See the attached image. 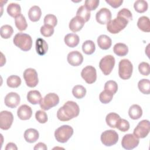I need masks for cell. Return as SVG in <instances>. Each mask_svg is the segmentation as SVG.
<instances>
[{
  "label": "cell",
  "instance_id": "3957f363",
  "mask_svg": "<svg viewBox=\"0 0 150 150\" xmlns=\"http://www.w3.org/2000/svg\"><path fill=\"white\" fill-rule=\"evenodd\" d=\"M128 22L125 18L117 16V18L110 21L107 23V29L111 33L117 34L123 30L127 26Z\"/></svg>",
  "mask_w": 150,
  "mask_h": 150
},
{
  "label": "cell",
  "instance_id": "ac0fdd59",
  "mask_svg": "<svg viewBox=\"0 0 150 150\" xmlns=\"http://www.w3.org/2000/svg\"><path fill=\"white\" fill-rule=\"evenodd\" d=\"M85 23L84 21L81 18L76 16L73 17L69 23V29L73 32H77L80 31Z\"/></svg>",
  "mask_w": 150,
  "mask_h": 150
},
{
  "label": "cell",
  "instance_id": "d6986e66",
  "mask_svg": "<svg viewBox=\"0 0 150 150\" xmlns=\"http://www.w3.org/2000/svg\"><path fill=\"white\" fill-rule=\"evenodd\" d=\"M39 137V132L34 128L27 129L24 132V138L25 141L29 143L36 142L38 139Z\"/></svg>",
  "mask_w": 150,
  "mask_h": 150
},
{
  "label": "cell",
  "instance_id": "f546056e",
  "mask_svg": "<svg viewBox=\"0 0 150 150\" xmlns=\"http://www.w3.org/2000/svg\"><path fill=\"white\" fill-rule=\"evenodd\" d=\"M15 24L17 29L20 31L26 30L28 27L26 19L22 13L15 18Z\"/></svg>",
  "mask_w": 150,
  "mask_h": 150
},
{
  "label": "cell",
  "instance_id": "52a82bcc",
  "mask_svg": "<svg viewBox=\"0 0 150 150\" xmlns=\"http://www.w3.org/2000/svg\"><path fill=\"white\" fill-rule=\"evenodd\" d=\"M115 62V58L112 55H106L101 59L99 67L104 75L107 76L111 73L114 67Z\"/></svg>",
  "mask_w": 150,
  "mask_h": 150
},
{
  "label": "cell",
  "instance_id": "7c38bea8",
  "mask_svg": "<svg viewBox=\"0 0 150 150\" xmlns=\"http://www.w3.org/2000/svg\"><path fill=\"white\" fill-rule=\"evenodd\" d=\"M139 142V138L134 134H128L125 135L121 141V145L123 148L130 150L137 147Z\"/></svg>",
  "mask_w": 150,
  "mask_h": 150
},
{
  "label": "cell",
  "instance_id": "1f68e13d",
  "mask_svg": "<svg viewBox=\"0 0 150 150\" xmlns=\"http://www.w3.org/2000/svg\"><path fill=\"white\" fill-rule=\"evenodd\" d=\"M76 16L81 18L85 22H86L90 19L91 13L90 11L87 9L84 5H82L78 8L76 12Z\"/></svg>",
  "mask_w": 150,
  "mask_h": 150
},
{
  "label": "cell",
  "instance_id": "7a4b0ae2",
  "mask_svg": "<svg viewBox=\"0 0 150 150\" xmlns=\"http://www.w3.org/2000/svg\"><path fill=\"white\" fill-rule=\"evenodd\" d=\"M14 45L24 52L29 50L32 46L31 36L26 33H18L13 38Z\"/></svg>",
  "mask_w": 150,
  "mask_h": 150
},
{
  "label": "cell",
  "instance_id": "cb8c5ba5",
  "mask_svg": "<svg viewBox=\"0 0 150 150\" xmlns=\"http://www.w3.org/2000/svg\"><path fill=\"white\" fill-rule=\"evenodd\" d=\"M42 15V11L40 8L36 5L32 6L28 11V17L32 22L38 21Z\"/></svg>",
  "mask_w": 150,
  "mask_h": 150
},
{
  "label": "cell",
  "instance_id": "d6a6232c",
  "mask_svg": "<svg viewBox=\"0 0 150 150\" xmlns=\"http://www.w3.org/2000/svg\"><path fill=\"white\" fill-rule=\"evenodd\" d=\"M82 50L86 54H93L96 50V46L93 41L90 40H86L82 45Z\"/></svg>",
  "mask_w": 150,
  "mask_h": 150
},
{
  "label": "cell",
  "instance_id": "bcb514c9",
  "mask_svg": "<svg viewBox=\"0 0 150 150\" xmlns=\"http://www.w3.org/2000/svg\"><path fill=\"white\" fill-rule=\"evenodd\" d=\"M99 3V0H86L84 2V6L90 11L95 10L98 7Z\"/></svg>",
  "mask_w": 150,
  "mask_h": 150
},
{
  "label": "cell",
  "instance_id": "e575fe53",
  "mask_svg": "<svg viewBox=\"0 0 150 150\" xmlns=\"http://www.w3.org/2000/svg\"><path fill=\"white\" fill-rule=\"evenodd\" d=\"M13 33V29L11 25H5L1 26L0 30V35L3 39H9L11 37Z\"/></svg>",
  "mask_w": 150,
  "mask_h": 150
},
{
  "label": "cell",
  "instance_id": "ffe728a7",
  "mask_svg": "<svg viewBox=\"0 0 150 150\" xmlns=\"http://www.w3.org/2000/svg\"><path fill=\"white\" fill-rule=\"evenodd\" d=\"M64 41L67 46L70 47H74L79 45L80 38L76 33H69L64 36Z\"/></svg>",
  "mask_w": 150,
  "mask_h": 150
},
{
  "label": "cell",
  "instance_id": "8fae6325",
  "mask_svg": "<svg viewBox=\"0 0 150 150\" xmlns=\"http://www.w3.org/2000/svg\"><path fill=\"white\" fill-rule=\"evenodd\" d=\"M81 76L87 83L93 84L97 79L96 69L92 66H87L81 70Z\"/></svg>",
  "mask_w": 150,
  "mask_h": 150
},
{
  "label": "cell",
  "instance_id": "ab89813d",
  "mask_svg": "<svg viewBox=\"0 0 150 150\" xmlns=\"http://www.w3.org/2000/svg\"><path fill=\"white\" fill-rule=\"evenodd\" d=\"M104 90H107L113 94H115L118 90V85L115 81H107L104 85Z\"/></svg>",
  "mask_w": 150,
  "mask_h": 150
},
{
  "label": "cell",
  "instance_id": "c3c4849f",
  "mask_svg": "<svg viewBox=\"0 0 150 150\" xmlns=\"http://www.w3.org/2000/svg\"><path fill=\"white\" fill-rule=\"evenodd\" d=\"M35 150H38V149H40V150H46L47 149L46 144L42 142H39L37 144L35 147L33 148Z\"/></svg>",
  "mask_w": 150,
  "mask_h": 150
},
{
  "label": "cell",
  "instance_id": "83f0119b",
  "mask_svg": "<svg viewBox=\"0 0 150 150\" xmlns=\"http://www.w3.org/2000/svg\"><path fill=\"white\" fill-rule=\"evenodd\" d=\"M113 51L118 56H125L128 54V47L124 43H118L114 46Z\"/></svg>",
  "mask_w": 150,
  "mask_h": 150
},
{
  "label": "cell",
  "instance_id": "d590c367",
  "mask_svg": "<svg viewBox=\"0 0 150 150\" xmlns=\"http://www.w3.org/2000/svg\"><path fill=\"white\" fill-rule=\"evenodd\" d=\"M6 84L8 86L11 88H17L21 84V79L18 76L12 75L8 77Z\"/></svg>",
  "mask_w": 150,
  "mask_h": 150
},
{
  "label": "cell",
  "instance_id": "7402d4cb",
  "mask_svg": "<svg viewBox=\"0 0 150 150\" xmlns=\"http://www.w3.org/2000/svg\"><path fill=\"white\" fill-rule=\"evenodd\" d=\"M27 100L32 104H40L42 100V95L40 93L38 90L29 91L27 94Z\"/></svg>",
  "mask_w": 150,
  "mask_h": 150
},
{
  "label": "cell",
  "instance_id": "7dc6e473",
  "mask_svg": "<svg viewBox=\"0 0 150 150\" xmlns=\"http://www.w3.org/2000/svg\"><path fill=\"white\" fill-rule=\"evenodd\" d=\"M105 2L112 8H117L122 5L123 1L122 0H105Z\"/></svg>",
  "mask_w": 150,
  "mask_h": 150
},
{
  "label": "cell",
  "instance_id": "9c48e42d",
  "mask_svg": "<svg viewBox=\"0 0 150 150\" xmlns=\"http://www.w3.org/2000/svg\"><path fill=\"white\" fill-rule=\"evenodd\" d=\"M150 131L149 121L147 120L141 121L134 129V135L138 138H145Z\"/></svg>",
  "mask_w": 150,
  "mask_h": 150
},
{
  "label": "cell",
  "instance_id": "f1b7e54d",
  "mask_svg": "<svg viewBox=\"0 0 150 150\" xmlns=\"http://www.w3.org/2000/svg\"><path fill=\"white\" fill-rule=\"evenodd\" d=\"M120 117L118 114L115 112H110L108 114L105 118V121L107 124L111 128H116V125L118 121L120 119Z\"/></svg>",
  "mask_w": 150,
  "mask_h": 150
},
{
  "label": "cell",
  "instance_id": "5b68a950",
  "mask_svg": "<svg viewBox=\"0 0 150 150\" xmlns=\"http://www.w3.org/2000/svg\"><path fill=\"white\" fill-rule=\"evenodd\" d=\"M133 66L131 62L127 59L121 60L118 64V75L122 80L129 79L132 75Z\"/></svg>",
  "mask_w": 150,
  "mask_h": 150
},
{
  "label": "cell",
  "instance_id": "ee69618b",
  "mask_svg": "<svg viewBox=\"0 0 150 150\" xmlns=\"http://www.w3.org/2000/svg\"><path fill=\"white\" fill-rule=\"evenodd\" d=\"M35 118L36 120L41 124H45L47 121V114L42 111V110H38L35 113Z\"/></svg>",
  "mask_w": 150,
  "mask_h": 150
},
{
  "label": "cell",
  "instance_id": "d4e9b609",
  "mask_svg": "<svg viewBox=\"0 0 150 150\" xmlns=\"http://www.w3.org/2000/svg\"><path fill=\"white\" fill-rule=\"evenodd\" d=\"M138 28L143 32H150V21L148 17L142 16L140 17L137 22Z\"/></svg>",
  "mask_w": 150,
  "mask_h": 150
},
{
  "label": "cell",
  "instance_id": "e0dca14e",
  "mask_svg": "<svg viewBox=\"0 0 150 150\" xmlns=\"http://www.w3.org/2000/svg\"><path fill=\"white\" fill-rule=\"evenodd\" d=\"M17 115L19 119L22 120H28L32 117V108L26 104H23L18 108Z\"/></svg>",
  "mask_w": 150,
  "mask_h": 150
},
{
  "label": "cell",
  "instance_id": "f35d334b",
  "mask_svg": "<svg viewBox=\"0 0 150 150\" xmlns=\"http://www.w3.org/2000/svg\"><path fill=\"white\" fill-rule=\"evenodd\" d=\"M44 23L45 25H49L54 28L57 23V19L56 16L53 14H47L44 18Z\"/></svg>",
  "mask_w": 150,
  "mask_h": 150
},
{
  "label": "cell",
  "instance_id": "836d02e7",
  "mask_svg": "<svg viewBox=\"0 0 150 150\" xmlns=\"http://www.w3.org/2000/svg\"><path fill=\"white\" fill-rule=\"evenodd\" d=\"M72 94L75 98L81 99L85 96L86 89L81 85H76L72 89Z\"/></svg>",
  "mask_w": 150,
  "mask_h": 150
},
{
  "label": "cell",
  "instance_id": "44dd1931",
  "mask_svg": "<svg viewBox=\"0 0 150 150\" xmlns=\"http://www.w3.org/2000/svg\"><path fill=\"white\" fill-rule=\"evenodd\" d=\"M97 44L100 49L107 50L111 47L112 40L107 35H101L97 38Z\"/></svg>",
  "mask_w": 150,
  "mask_h": 150
},
{
  "label": "cell",
  "instance_id": "2e32d148",
  "mask_svg": "<svg viewBox=\"0 0 150 150\" xmlns=\"http://www.w3.org/2000/svg\"><path fill=\"white\" fill-rule=\"evenodd\" d=\"M67 60L68 63L73 66H78L83 62L82 54L77 50L71 51L67 54Z\"/></svg>",
  "mask_w": 150,
  "mask_h": 150
},
{
  "label": "cell",
  "instance_id": "6da1fadb",
  "mask_svg": "<svg viewBox=\"0 0 150 150\" xmlns=\"http://www.w3.org/2000/svg\"><path fill=\"white\" fill-rule=\"evenodd\" d=\"M80 112L79 105L74 101H68L57 112V117L61 121H67L77 117Z\"/></svg>",
  "mask_w": 150,
  "mask_h": 150
},
{
  "label": "cell",
  "instance_id": "277c9868",
  "mask_svg": "<svg viewBox=\"0 0 150 150\" xmlns=\"http://www.w3.org/2000/svg\"><path fill=\"white\" fill-rule=\"evenodd\" d=\"M73 129L68 125H63L57 128L54 132V137L59 142H66L73 135Z\"/></svg>",
  "mask_w": 150,
  "mask_h": 150
},
{
  "label": "cell",
  "instance_id": "7bdbcfd3",
  "mask_svg": "<svg viewBox=\"0 0 150 150\" xmlns=\"http://www.w3.org/2000/svg\"><path fill=\"white\" fill-rule=\"evenodd\" d=\"M138 70L143 76H148L150 73L149 64L147 62H141L138 65Z\"/></svg>",
  "mask_w": 150,
  "mask_h": 150
},
{
  "label": "cell",
  "instance_id": "74e56055",
  "mask_svg": "<svg viewBox=\"0 0 150 150\" xmlns=\"http://www.w3.org/2000/svg\"><path fill=\"white\" fill-rule=\"evenodd\" d=\"M113 94L111 92L104 90L101 93L99 96V99L100 101L103 103V104H108L109 103L112 99L113 97Z\"/></svg>",
  "mask_w": 150,
  "mask_h": 150
},
{
  "label": "cell",
  "instance_id": "681fc988",
  "mask_svg": "<svg viewBox=\"0 0 150 150\" xmlns=\"http://www.w3.org/2000/svg\"><path fill=\"white\" fill-rule=\"evenodd\" d=\"M5 149H6V150H10V149H12V150H17V149H18V148H17L16 145L14 143L9 142V143H8V144L6 145V148H5Z\"/></svg>",
  "mask_w": 150,
  "mask_h": 150
},
{
  "label": "cell",
  "instance_id": "4316f807",
  "mask_svg": "<svg viewBox=\"0 0 150 150\" xmlns=\"http://www.w3.org/2000/svg\"><path fill=\"white\" fill-rule=\"evenodd\" d=\"M8 13L13 18H16L21 14V6L16 3L9 4L6 9Z\"/></svg>",
  "mask_w": 150,
  "mask_h": 150
},
{
  "label": "cell",
  "instance_id": "60d3db41",
  "mask_svg": "<svg viewBox=\"0 0 150 150\" xmlns=\"http://www.w3.org/2000/svg\"><path fill=\"white\" fill-rule=\"evenodd\" d=\"M116 128L122 132H126L129 129V123L127 120L120 118L117 123Z\"/></svg>",
  "mask_w": 150,
  "mask_h": 150
},
{
  "label": "cell",
  "instance_id": "603a6c76",
  "mask_svg": "<svg viewBox=\"0 0 150 150\" xmlns=\"http://www.w3.org/2000/svg\"><path fill=\"white\" fill-rule=\"evenodd\" d=\"M48 50V45L47 42L42 38H38L36 40V50L39 55L43 56L45 54Z\"/></svg>",
  "mask_w": 150,
  "mask_h": 150
},
{
  "label": "cell",
  "instance_id": "f6af8a7d",
  "mask_svg": "<svg viewBox=\"0 0 150 150\" xmlns=\"http://www.w3.org/2000/svg\"><path fill=\"white\" fill-rule=\"evenodd\" d=\"M117 16H120L125 18L128 22L132 19V15L131 11L127 8H122L117 13Z\"/></svg>",
  "mask_w": 150,
  "mask_h": 150
},
{
  "label": "cell",
  "instance_id": "9a60e30c",
  "mask_svg": "<svg viewBox=\"0 0 150 150\" xmlns=\"http://www.w3.org/2000/svg\"><path fill=\"white\" fill-rule=\"evenodd\" d=\"M21 98L19 95L15 92H11L7 94L4 99L5 104L11 108H16L20 103Z\"/></svg>",
  "mask_w": 150,
  "mask_h": 150
},
{
  "label": "cell",
  "instance_id": "30bf717a",
  "mask_svg": "<svg viewBox=\"0 0 150 150\" xmlns=\"http://www.w3.org/2000/svg\"><path fill=\"white\" fill-rule=\"evenodd\" d=\"M26 85L29 87H35L39 83L38 73L32 68L26 69L23 74Z\"/></svg>",
  "mask_w": 150,
  "mask_h": 150
},
{
  "label": "cell",
  "instance_id": "4fadbf2b",
  "mask_svg": "<svg viewBox=\"0 0 150 150\" xmlns=\"http://www.w3.org/2000/svg\"><path fill=\"white\" fill-rule=\"evenodd\" d=\"M13 116L11 112L2 111L0 113V128L4 130L9 129L13 123Z\"/></svg>",
  "mask_w": 150,
  "mask_h": 150
},
{
  "label": "cell",
  "instance_id": "8992f818",
  "mask_svg": "<svg viewBox=\"0 0 150 150\" xmlns=\"http://www.w3.org/2000/svg\"><path fill=\"white\" fill-rule=\"evenodd\" d=\"M59 103V96L54 93H50L47 94L42 100L40 103V108L43 110H49L53 107L57 105Z\"/></svg>",
  "mask_w": 150,
  "mask_h": 150
},
{
  "label": "cell",
  "instance_id": "484cf974",
  "mask_svg": "<svg viewBox=\"0 0 150 150\" xmlns=\"http://www.w3.org/2000/svg\"><path fill=\"white\" fill-rule=\"evenodd\" d=\"M129 117L132 120H138L141 118L142 115V110L138 104L131 105L128 111Z\"/></svg>",
  "mask_w": 150,
  "mask_h": 150
},
{
  "label": "cell",
  "instance_id": "8d00e7d4",
  "mask_svg": "<svg viewBox=\"0 0 150 150\" xmlns=\"http://www.w3.org/2000/svg\"><path fill=\"white\" fill-rule=\"evenodd\" d=\"M148 5L146 1L144 0H137L134 2V8L138 13H144L148 9Z\"/></svg>",
  "mask_w": 150,
  "mask_h": 150
},
{
  "label": "cell",
  "instance_id": "4dcf8cb0",
  "mask_svg": "<svg viewBox=\"0 0 150 150\" xmlns=\"http://www.w3.org/2000/svg\"><path fill=\"white\" fill-rule=\"evenodd\" d=\"M139 90L144 94H149L150 93V81L148 79H143L139 81L138 83Z\"/></svg>",
  "mask_w": 150,
  "mask_h": 150
},
{
  "label": "cell",
  "instance_id": "b9f144b4",
  "mask_svg": "<svg viewBox=\"0 0 150 150\" xmlns=\"http://www.w3.org/2000/svg\"><path fill=\"white\" fill-rule=\"evenodd\" d=\"M40 33L45 37H50L54 33V28L49 25H44L40 28Z\"/></svg>",
  "mask_w": 150,
  "mask_h": 150
},
{
  "label": "cell",
  "instance_id": "5bb4252c",
  "mask_svg": "<svg viewBox=\"0 0 150 150\" xmlns=\"http://www.w3.org/2000/svg\"><path fill=\"white\" fill-rule=\"evenodd\" d=\"M96 19L97 22L100 24H107L110 21H111V12L108 9L103 8L96 13Z\"/></svg>",
  "mask_w": 150,
  "mask_h": 150
},
{
  "label": "cell",
  "instance_id": "ba28073f",
  "mask_svg": "<svg viewBox=\"0 0 150 150\" xmlns=\"http://www.w3.org/2000/svg\"><path fill=\"white\" fill-rule=\"evenodd\" d=\"M100 138L103 145L107 146H111L118 142L119 137L115 131L109 129L104 131L101 134Z\"/></svg>",
  "mask_w": 150,
  "mask_h": 150
}]
</instances>
